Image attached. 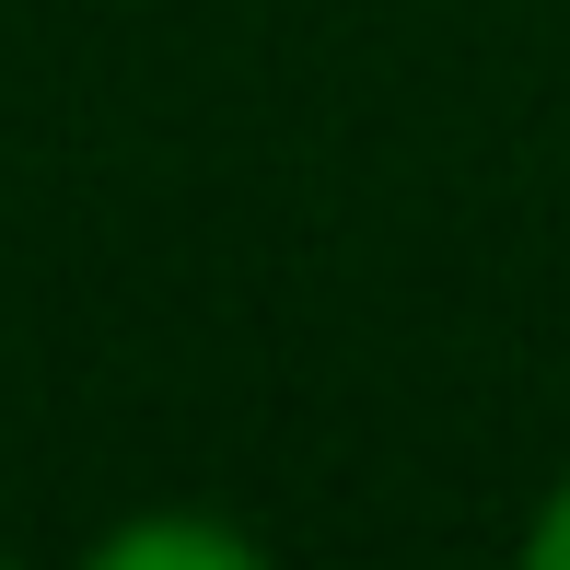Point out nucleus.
Returning <instances> with one entry per match:
<instances>
[{"label": "nucleus", "instance_id": "2", "mask_svg": "<svg viewBox=\"0 0 570 570\" xmlns=\"http://www.w3.org/2000/svg\"><path fill=\"white\" fill-rule=\"evenodd\" d=\"M524 548L548 559V570H570V478L548 489V512H535V524H524Z\"/></svg>", "mask_w": 570, "mask_h": 570}, {"label": "nucleus", "instance_id": "1", "mask_svg": "<svg viewBox=\"0 0 570 570\" xmlns=\"http://www.w3.org/2000/svg\"><path fill=\"white\" fill-rule=\"evenodd\" d=\"M245 570L256 548L245 535H210V524H128V535H106V570Z\"/></svg>", "mask_w": 570, "mask_h": 570}]
</instances>
